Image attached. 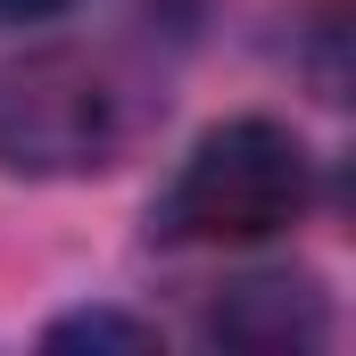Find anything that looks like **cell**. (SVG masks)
I'll return each instance as SVG.
<instances>
[{"instance_id":"cell-2","label":"cell","mask_w":356,"mask_h":356,"mask_svg":"<svg viewBox=\"0 0 356 356\" xmlns=\"http://www.w3.org/2000/svg\"><path fill=\"white\" fill-rule=\"evenodd\" d=\"M124 108L75 50H33L0 67V166L8 175H91L108 166Z\"/></svg>"},{"instance_id":"cell-5","label":"cell","mask_w":356,"mask_h":356,"mask_svg":"<svg viewBox=\"0 0 356 356\" xmlns=\"http://www.w3.org/2000/svg\"><path fill=\"white\" fill-rule=\"evenodd\" d=\"M58 8H75V0H0V17H25V25L33 17H58Z\"/></svg>"},{"instance_id":"cell-1","label":"cell","mask_w":356,"mask_h":356,"mask_svg":"<svg viewBox=\"0 0 356 356\" xmlns=\"http://www.w3.org/2000/svg\"><path fill=\"white\" fill-rule=\"evenodd\" d=\"M315 207V158L290 124L273 116H232L216 133H199V149L182 158L175 191L158 207L166 241H207V249H249L290 232Z\"/></svg>"},{"instance_id":"cell-3","label":"cell","mask_w":356,"mask_h":356,"mask_svg":"<svg viewBox=\"0 0 356 356\" xmlns=\"http://www.w3.org/2000/svg\"><path fill=\"white\" fill-rule=\"evenodd\" d=\"M224 348H315L323 340V298H315V282H282V273H266V282H241L224 307H216V323H207Z\"/></svg>"},{"instance_id":"cell-4","label":"cell","mask_w":356,"mask_h":356,"mask_svg":"<svg viewBox=\"0 0 356 356\" xmlns=\"http://www.w3.org/2000/svg\"><path fill=\"white\" fill-rule=\"evenodd\" d=\"M42 340H50V348H158V332H149V323H133V315H108V307H99V315H58V323H50V332H42Z\"/></svg>"}]
</instances>
